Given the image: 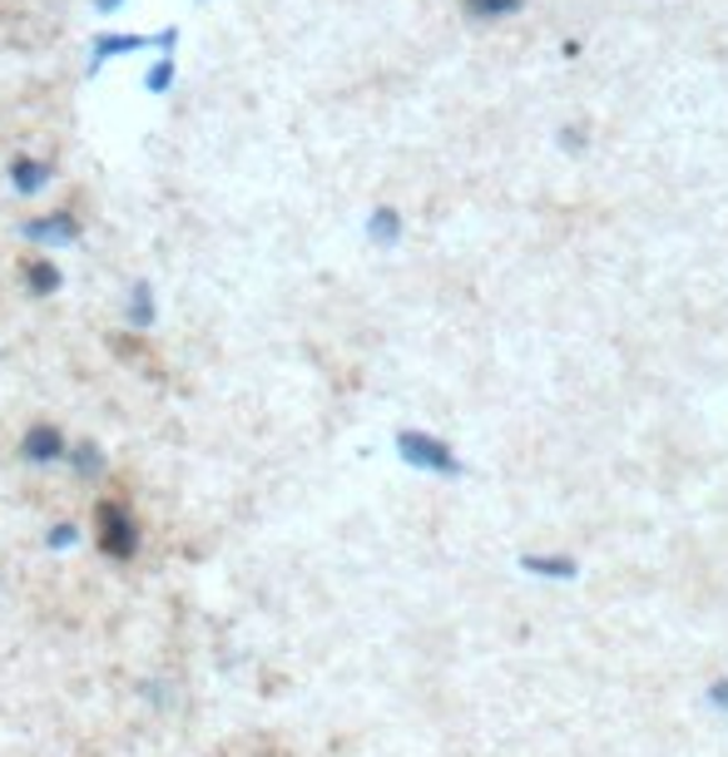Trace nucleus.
I'll use <instances>...</instances> for the list:
<instances>
[{"label":"nucleus","instance_id":"1","mask_svg":"<svg viewBox=\"0 0 728 757\" xmlns=\"http://www.w3.org/2000/svg\"><path fill=\"white\" fill-rule=\"evenodd\" d=\"M94 545H100V554L114 564H130L134 554H140L144 530L124 500H100V505H94Z\"/></svg>","mask_w":728,"mask_h":757},{"label":"nucleus","instance_id":"11","mask_svg":"<svg viewBox=\"0 0 728 757\" xmlns=\"http://www.w3.org/2000/svg\"><path fill=\"white\" fill-rule=\"evenodd\" d=\"M178 80V50H160L150 70H144V94H168Z\"/></svg>","mask_w":728,"mask_h":757},{"label":"nucleus","instance_id":"5","mask_svg":"<svg viewBox=\"0 0 728 757\" xmlns=\"http://www.w3.org/2000/svg\"><path fill=\"white\" fill-rule=\"evenodd\" d=\"M65 451H70V441L55 421H35L25 436H20V461L40 466V471H45V466H65Z\"/></svg>","mask_w":728,"mask_h":757},{"label":"nucleus","instance_id":"12","mask_svg":"<svg viewBox=\"0 0 728 757\" xmlns=\"http://www.w3.org/2000/svg\"><path fill=\"white\" fill-rule=\"evenodd\" d=\"M521 570L545 574V580H575V560H561V554H521Z\"/></svg>","mask_w":728,"mask_h":757},{"label":"nucleus","instance_id":"6","mask_svg":"<svg viewBox=\"0 0 728 757\" xmlns=\"http://www.w3.org/2000/svg\"><path fill=\"white\" fill-rule=\"evenodd\" d=\"M154 323H160V297H154L150 277H134L130 293H124V327H130L134 337H150Z\"/></svg>","mask_w":728,"mask_h":757},{"label":"nucleus","instance_id":"16","mask_svg":"<svg viewBox=\"0 0 728 757\" xmlns=\"http://www.w3.org/2000/svg\"><path fill=\"white\" fill-rule=\"evenodd\" d=\"M130 0H94V16H114V10H124Z\"/></svg>","mask_w":728,"mask_h":757},{"label":"nucleus","instance_id":"17","mask_svg":"<svg viewBox=\"0 0 728 757\" xmlns=\"http://www.w3.org/2000/svg\"><path fill=\"white\" fill-rule=\"evenodd\" d=\"M198 6H208V0H198Z\"/></svg>","mask_w":728,"mask_h":757},{"label":"nucleus","instance_id":"2","mask_svg":"<svg viewBox=\"0 0 728 757\" xmlns=\"http://www.w3.org/2000/svg\"><path fill=\"white\" fill-rule=\"evenodd\" d=\"M178 35L184 30L178 25H164L154 30V35H144V30H100V35L90 40V60H84V74H100L110 60H124V55H140V50H178Z\"/></svg>","mask_w":728,"mask_h":757},{"label":"nucleus","instance_id":"8","mask_svg":"<svg viewBox=\"0 0 728 757\" xmlns=\"http://www.w3.org/2000/svg\"><path fill=\"white\" fill-rule=\"evenodd\" d=\"M20 283H25V293L30 297H55V293H65V268H60L55 258H45V253H30L25 263H20Z\"/></svg>","mask_w":728,"mask_h":757},{"label":"nucleus","instance_id":"4","mask_svg":"<svg viewBox=\"0 0 728 757\" xmlns=\"http://www.w3.org/2000/svg\"><path fill=\"white\" fill-rule=\"evenodd\" d=\"M20 238L35 243V248H70V243L84 238V223L75 208H50V213H35V218L20 223Z\"/></svg>","mask_w":728,"mask_h":757},{"label":"nucleus","instance_id":"13","mask_svg":"<svg viewBox=\"0 0 728 757\" xmlns=\"http://www.w3.org/2000/svg\"><path fill=\"white\" fill-rule=\"evenodd\" d=\"M525 0H461V10H466L471 20H505V16H515Z\"/></svg>","mask_w":728,"mask_h":757},{"label":"nucleus","instance_id":"3","mask_svg":"<svg viewBox=\"0 0 728 757\" xmlns=\"http://www.w3.org/2000/svg\"><path fill=\"white\" fill-rule=\"evenodd\" d=\"M397 456H402L411 471L447 475V481H457V475H461L457 451H451L447 441H437V436H427V431H402V436H397Z\"/></svg>","mask_w":728,"mask_h":757},{"label":"nucleus","instance_id":"14","mask_svg":"<svg viewBox=\"0 0 728 757\" xmlns=\"http://www.w3.org/2000/svg\"><path fill=\"white\" fill-rule=\"evenodd\" d=\"M75 545H80V525H70V520H60V525L45 530V550L50 554H65V550H75Z\"/></svg>","mask_w":728,"mask_h":757},{"label":"nucleus","instance_id":"7","mask_svg":"<svg viewBox=\"0 0 728 757\" xmlns=\"http://www.w3.org/2000/svg\"><path fill=\"white\" fill-rule=\"evenodd\" d=\"M6 178L20 198H35V194H45V184L55 178V164H50V158H35V154H16L6 164Z\"/></svg>","mask_w":728,"mask_h":757},{"label":"nucleus","instance_id":"9","mask_svg":"<svg viewBox=\"0 0 728 757\" xmlns=\"http://www.w3.org/2000/svg\"><path fill=\"white\" fill-rule=\"evenodd\" d=\"M65 466H70L75 481H100V475L110 471V451H104L100 441H90V436H80V441H70Z\"/></svg>","mask_w":728,"mask_h":757},{"label":"nucleus","instance_id":"15","mask_svg":"<svg viewBox=\"0 0 728 757\" xmlns=\"http://www.w3.org/2000/svg\"><path fill=\"white\" fill-rule=\"evenodd\" d=\"M709 703H714L719 713H728V678H719V684L709 688Z\"/></svg>","mask_w":728,"mask_h":757},{"label":"nucleus","instance_id":"10","mask_svg":"<svg viewBox=\"0 0 728 757\" xmlns=\"http://www.w3.org/2000/svg\"><path fill=\"white\" fill-rule=\"evenodd\" d=\"M402 238H407V223H402V213L397 208H372L367 213V243H372V248L392 253Z\"/></svg>","mask_w":728,"mask_h":757}]
</instances>
